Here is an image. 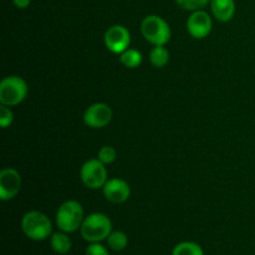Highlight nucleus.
<instances>
[{
    "instance_id": "nucleus-10",
    "label": "nucleus",
    "mask_w": 255,
    "mask_h": 255,
    "mask_svg": "<svg viewBox=\"0 0 255 255\" xmlns=\"http://www.w3.org/2000/svg\"><path fill=\"white\" fill-rule=\"evenodd\" d=\"M21 189V176L15 168H4L0 172V199L11 201Z\"/></svg>"
},
{
    "instance_id": "nucleus-14",
    "label": "nucleus",
    "mask_w": 255,
    "mask_h": 255,
    "mask_svg": "<svg viewBox=\"0 0 255 255\" xmlns=\"http://www.w3.org/2000/svg\"><path fill=\"white\" fill-rule=\"evenodd\" d=\"M142 60H143V56L136 49H129L128 47L126 51L120 54V62L127 69H136L142 64Z\"/></svg>"
},
{
    "instance_id": "nucleus-11",
    "label": "nucleus",
    "mask_w": 255,
    "mask_h": 255,
    "mask_svg": "<svg viewBox=\"0 0 255 255\" xmlns=\"http://www.w3.org/2000/svg\"><path fill=\"white\" fill-rule=\"evenodd\" d=\"M104 196L114 204L125 203L131 196V188L126 181L121 178H111L105 183Z\"/></svg>"
},
{
    "instance_id": "nucleus-20",
    "label": "nucleus",
    "mask_w": 255,
    "mask_h": 255,
    "mask_svg": "<svg viewBox=\"0 0 255 255\" xmlns=\"http://www.w3.org/2000/svg\"><path fill=\"white\" fill-rule=\"evenodd\" d=\"M14 121V114L9 106L1 105L0 106V126L1 128H7Z\"/></svg>"
},
{
    "instance_id": "nucleus-21",
    "label": "nucleus",
    "mask_w": 255,
    "mask_h": 255,
    "mask_svg": "<svg viewBox=\"0 0 255 255\" xmlns=\"http://www.w3.org/2000/svg\"><path fill=\"white\" fill-rule=\"evenodd\" d=\"M86 255H110V253L102 244L90 243L86 248Z\"/></svg>"
},
{
    "instance_id": "nucleus-12",
    "label": "nucleus",
    "mask_w": 255,
    "mask_h": 255,
    "mask_svg": "<svg viewBox=\"0 0 255 255\" xmlns=\"http://www.w3.org/2000/svg\"><path fill=\"white\" fill-rule=\"evenodd\" d=\"M211 10L218 21L228 22L236 15L234 0H211Z\"/></svg>"
},
{
    "instance_id": "nucleus-2",
    "label": "nucleus",
    "mask_w": 255,
    "mask_h": 255,
    "mask_svg": "<svg viewBox=\"0 0 255 255\" xmlns=\"http://www.w3.org/2000/svg\"><path fill=\"white\" fill-rule=\"evenodd\" d=\"M56 226L65 233H74L81 228L85 219L84 208L77 201H66L59 207L56 212Z\"/></svg>"
},
{
    "instance_id": "nucleus-17",
    "label": "nucleus",
    "mask_w": 255,
    "mask_h": 255,
    "mask_svg": "<svg viewBox=\"0 0 255 255\" xmlns=\"http://www.w3.org/2000/svg\"><path fill=\"white\" fill-rule=\"evenodd\" d=\"M172 255H204L203 249L194 242H182L174 247Z\"/></svg>"
},
{
    "instance_id": "nucleus-15",
    "label": "nucleus",
    "mask_w": 255,
    "mask_h": 255,
    "mask_svg": "<svg viewBox=\"0 0 255 255\" xmlns=\"http://www.w3.org/2000/svg\"><path fill=\"white\" fill-rule=\"evenodd\" d=\"M149 61L154 67H164L169 61V51L164 46H153L149 52Z\"/></svg>"
},
{
    "instance_id": "nucleus-4",
    "label": "nucleus",
    "mask_w": 255,
    "mask_h": 255,
    "mask_svg": "<svg viewBox=\"0 0 255 255\" xmlns=\"http://www.w3.org/2000/svg\"><path fill=\"white\" fill-rule=\"evenodd\" d=\"M141 32L146 41L153 46H164L172 36L171 27L163 17L148 15L141 22Z\"/></svg>"
},
{
    "instance_id": "nucleus-6",
    "label": "nucleus",
    "mask_w": 255,
    "mask_h": 255,
    "mask_svg": "<svg viewBox=\"0 0 255 255\" xmlns=\"http://www.w3.org/2000/svg\"><path fill=\"white\" fill-rule=\"evenodd\" d=\"M106 164L102 163L99 158H92L85 162L80 169V179L85 187L89 189L104 188L107 179Z\"/></svg>"
},
{
    "instance_id": "nucleus-16",
    "label": "nucleus",
    "mask_w": 255,
    "mask_h": 255,
    "mask_svg": "<svg viewBox=\"0 0 255 255\" xmlns=\"http://www.w3.org/2000/svg\"><path fill=\"white\" fill-rule=\"evenodd\" d=\"M107 244H109L110 249L115 252H121L128 244V237L126 233L121 231H115L111 232V234L107 238Z\"/></svg>"
},
{
    "instance_id": "nucleus-3",
    "label": "nucleus",
    "mask_w": 255,
    "mask_h": 255,
    "mask_svg": "<svg viewBox=\"0 0 255 255\" xmlns=\"http://www.w3.org/2000/svg\"><path fill=\"white\" fill-rule=\"evenodd\" d=\"M21 229L31 241H45L52 233V224L49 217L39 211H30L21 219Z\"/></svg>"
},
{
    "instance_id": "nucleus-5",
    "label": "nucleus",
    "mask_w": 255,
    "mask_h": 255,
    "mask_svg": "<svg viewBox=\"0 0 255 255\" xmlns=\"http://www.w3.org/2000/svg\"><path fill=\"white\" fill-rule=\"evenodd\" d=\"M27 84L19 76L4 77L0 82V104L5 106H17L27 96Z\"/></svg>"
},
{
    "instance_id": "nucleus-18",
    "label": "nucleus",
    "mask_w": 255,
    "mask_h": 255,
    "mask_svg": "<svg viewBox=\"0 0 255 255\" xmlns=\"http://www.w3.org/2000/svg\"><path fill=\"white\" fill-rule=\"evenodd\" d=\"M176 2L182 9L196 11V10H201L202 7L211 4V0H176Z\"/></svg>"
},
{
    "instance_id": "nucleus-13",
    "label": "nucleus",
    "mask_w": 255,
    "mask_h": 255,
    "mask_svg": "<svg viewBox=\"0 0 255 255\" xmlns=\"http://www.w3.org/2000/svg\"><path fill=\"white\" fill-rule=\"evenodd\" d=\"M50 244H51V248L55 253L57 254H67L71 251V239L69 238L67 233L65 232H57V233L51 234V238H50Z\"/></svg>"
},
{
    "instance_id": "nucleus-7",
    "label": "nucleus",
    "mask_w": 255,
    "mask_h": 255,
    "mask_svg": "<svg viewBox=\"0 0 255 255\" xmlns=\"http://www.w3.org/2000/svg\"><path fill=\"white\" fill-rule=\"evenodd\" d=\"M105 45L112 54H122L131 45V34L124 25H114L109 27L104 36Z\"/></svg>"
},
{
    "instance_id": "nucleus-1",
    "label": "nucleus",
    "mask_w": 255,
    "mask_h": 255,
    "mask_svg": "<svg viewBox=\"0 0 255 255\" xmlns=\"http://www.w3.org/2000/svg\"><path fill=\"white\" fill-rule=\"evenodd\" d=\"M80 232L82 238L89 243H100L111 234L112 222L106 214L92 213L85 217Z\"/></svg>"
},
{
    "instance_id": "nucleus-19",
    "label": "nucleus",
    "mask_w": 255,
    "mask_h": 255,
    "mask_svg": "<svg viewBox=\"0 0 255 255\" xmlns=\"http://www.w3.org/2000/svg\"><path fill=\"white\" fill-rule=\"evenodd\" d=\"M116 157H117V152L112 146L101 147L99 151V154H97V158H99L104 164L114 163Z\"/></svg>"
},
{
    "instance_id": "nucleus-22",
    "label": "nucleus",
    "mask_w": 255,
    "mask_h": 255,
    "mask_svg": "<svg viewBox=\"0 0 255 255\" xmlns=\"http://www.w3.org/2000/svg\"><path fill=\"white\" fill-rule=\"evenodd\" d=\"M12 2H14L17 9H26L30 2H31V0H12Z\"/></svg>"
},
{
    "instance_id": "nucleus-8",
    "label": "nucleus",
    "mask_w": 255,
    "mask_h": 255,
    "mask_svg": "<svg viewBox=\"0 0 255 255\" xmlns=\"http://www.w3.org/2000/svg\"><path fill=\"white\" fill-rule=\"evenodd\" d=\"M114 112L107 104L96 102L86 109L84 114V122L90 128H104L112 121Z\"/></svg>"
},
{
    "instance_id": "nucleus-9",
    "label": "nucleus",
    "mask_w": 255,
    "mask_h": 255,
    "mask_svg": "<svg viewBox=\"0 0 255 255\" xmlns=\"http://www.w3.org/2000/svg\"><path fill=\"white\" fill-rule=\"evenodd\" d=\"M187 31L193 39H204L208 36L213 27L211 15L204 10H196L187 20Z\"/></svg>"
}]
</instances>
